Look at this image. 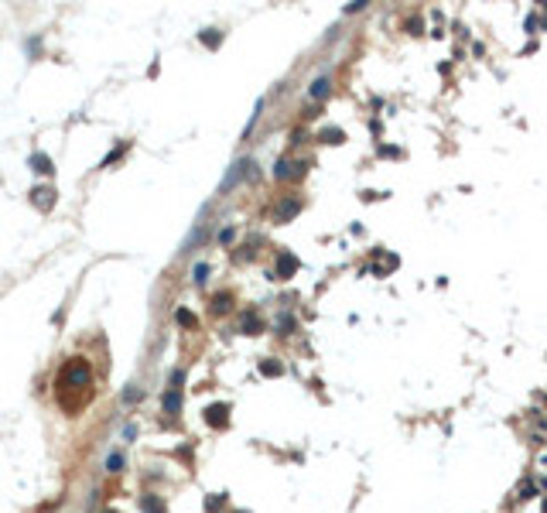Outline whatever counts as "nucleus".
Returning <instances> with one entry per match:
<instances>
[{
	"label": "nucleus",
	"mask_w": 547,
	"mask_h": 513,
	"mask_svg": "<svg viewBox=\"0 0 547 513\" xmlns=\"http://www.w3.org/2000/svg\"><path fill=\"white\" fill-rule=\"evenodd\" d=\"M205 418H209L212 428H222V424L229 421V407H226V404H212V407L205 411Z\"/></svg>",
	"instance_id": "f257e3e1"
},
{
	"label": "nucleus",
	"mask_w": 547,
	"mask_h": 513,
	"mask_svg": "<svg viewBox=\"0 0 547 513\" xmlns=\"http://www.w3.org/2000/svg\"><path fill=\"white\" fill-rule=\"evenodd\" d=\"M250 164H253V161H236V164H233V171H229V178L222 181V192H226V188H233V185H236V181L250 171Z\"/></svg>",
	"instance_id": "f03ea898"
},
{
	"label": "nucleus",
	"mask_w": 547,
	"mask_h": 513,
	"mask_svg": "<svg viewBox=\"0 0 547 513\" xmlns=\"http://www.w3.org/2000/svg\"><path fill=\"white\" fill-rule=\"evenodd\" d=\"M294 271H298V257H294V253H280L277 274H280V277H294Z\"/></svg>",
	"instance_id": "7ed1b4c3"
},
{
	"label": "nucleus",
	"mask_w": 547,
	"mask_h": 513,
	"mask_svg": "<svg viewBox=\"0 0 547 513\" xmlns=\"http://www.w3.org/2000/svg\"><path fill=\"white\" fill-rule=\"evenodd\" d=\"M298 212H301V202H298V199H287V202H284V206L277 209V222H287V219H294Z\"/></svg>",
	"instance_id": "20e7f679"
},
{
	"label": "nucleus",
	"mask_w": 547,
	"mask_h": 513,
	"mask_svg": "<svg viewBox=\"0 0 547 513\" xmlns=\"http://www.w3.org/2000/svg\"><path fill=\"white\" fill-rule=\"evenodd\" d=\"M164 407H168L171 414H178V411H182V393H178V390H168V393H164Z\"/></svg>",
	"instance_id": "39448f33"
},
{
	"label": "nucleus",
	"mask_w": 547,
	"mask_h": 513,
	"mask_svg": "<svg viewBox=\"0 0 547 513\" xmlns=\"http://www.w3.org/2000/svg\"><path fill=\"white\" fill-rule=\"evenodd\" d=\"M329 89H332V82H329V79H318V82L311 86V99H325Z\"/></svg>",
	"instance_id": "423d86ee"
},
{
	"label": "nucleus",
	"mask_w": 547,
	"mask_h": 513,
	"mask_svg": "<svg viewBox=\"0 0 547 513\" xmlns=\"http://www.w3.org/2000/svg\"><path fill=\"white\" fill-rule=\"evenodd\" d=\"M243 332H246V335H257V332H260V322H257V315H253V311H246V315H243Z\"/></svg>",
	"instance_id": "0eeeda50"
},
{
	"label": "nucleus",
	"mask_w": 547,
	"mask_h": 513,
	"mask_svg": "<svg viewBox=\"0 0 547 513\" xmlns=\"http://www.w3.org/2000/svg\"><path fill=\"white\" fill-rule=\"evenodd\" d=\"M322 141H325V144H342L345 134H342L339 127H329V130H322Z\"/></svg>",
	"instance_id": "6e6552de"
},
{
	"label": "nucleus",
	"mask_w": 547,
	"mask_h": 513,
	"mask_svg": "<svg viewBox=\"0 0 547 513\" xmlns=\"http://www.w3.org/2000/svg\"><path fill=\"white\" fill-rule=\"evenodd\" d=\"M260 373H264V376H280L284 366H280L277 360H264V363H260Z\"/></svg>",
	"instance_id": "1a4fd4ad"
},
{
	"label": "nucleus",
	"mask_w": 547,
	"mask_h": 513,
	"mask_svg": "<svg viewBox=\"0 0 547 513\" xmlns=\"http://www.w3.org/2000/svg\"><path fill=\"white\" fill-rule=\"evenodd\" d=\"M229 304H233L229 294H215V298H212V311H229Z\"/></svg>",
	"instance_id": "9d476101"
},
{
	"label": "nucleus",
	"mask_w": 547,
	"mask_h": 513,
	"mask_svg": "<svg viewBox=\"0 0 547 513\" xmlns=\"http://www.w3.org/2000/svg\"><path fill=\"white\" fill-rule=\"evenodd\" d=\"M175 318H178V325H185V329H195V315H192V311H185V308H182Z\"/></svg>",
	"instance_id": "9b49d317"
},
{
	"label": "nucleus",
	"mask_w": 547,
	"mask_h": 513,
	"mask_svg": "<svg viewBox=\"0 0 547 513\" xmlns=\"http://www.w3.org/2000/svg\"><path fill=\"white\" fill-rule=\"evenodd\" d=\"M274 178H291V164H287V161H277V164H274Z\"/></svg>",
	"instance_id": "f8f14e48"
},
{
	"label": "nucleus",
	"mask_w": 547,
	"mask_h": 513,
	"mask_svg": "<svg viewBox=\"0 0 547 513\" xmlns=\"http://www.w3.org/2000/svg\"><path fill=\"white\" fill-rule=\"evenodd\" d=\"M205 277H209V264H195V281L202 284Z\"/></svg>",
	"instance_id": "ddd939ff"
},
{
	"label": "nucleus",
	"mask_w": 547,
	"mask_h": 513,
	"mask_svg": "<svg viewBox=\"0 0 547 513\" xmlns=\"http://www.w3.org/2000/svg\"><path fill=\"white\" fill-rule=\"evenodd\" d=\"M534 496V483H527V486H520V493H517V500H530Z\"/></svg>",
	"instance_id": "4468645a"
},
{
	"label": "nucleus",
	"mask_w": 547,
	"mask_h": 513,
	"mask_svg": "<svg viewBox=\"0 0 547 513\" xmlns=\"http://www.w3.org/2000/svg\"><path fill=\"white\" fill-rule=\"evenodd\" d=\"M144 510H147V513H161V503H157V500H151V496H147V500H144Z\"/></svg>",
	"instance_id": "2eb2a0df"
},
{
	"label": "nucleus",
	"mask_w": 547,
	"mask_h": 513,
	"mask_svg": "<svg viewBox=\"0 0 547 513\" xmlns=\"http://www.w3.org/2000/svg\"><path fill=\"white\" fill-rule=\"evenodd\" d=\"M106 465H110V469H113V472H117V469H120V465H123V458H120V455H110V458H106Z\"/></svg>",
	"instance_id": "dca6fc26"
},
{
	"label": "nucleus",
	"mask_w": 547,
	"mask_h": 513,
	"mask_svg": "<svg viewBox=\"0 0 547 513\" xmlns=\"http://www.w3.org/2000/svg\"><path fill=\"white\" fill-rule=\"evenodd\" d=\"M34 164H38V171H52V168H48V161H45V157H41V154H38V157H34Z\"/></svg>",
	"instance_id": "f3484780"
},
{
	"label": "nucleus",
	"mask_w": 547,
	"mask_h": 513,
	"mask_svg": "<svg viewBox=\"0 0 547 513\" xmlns=\"http://www.w3.org/2000/svg\"><path fill=\"white\" fill-rule=\"evenodd\" d=\"M544 513H547V500H544Z\"/></svg>",
	"instance_id": "a211bd4d"
}]
</instances>
